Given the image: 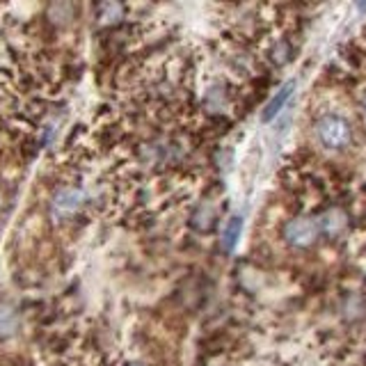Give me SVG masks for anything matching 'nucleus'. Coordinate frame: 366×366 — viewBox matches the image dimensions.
I'll return each instance as SVG.
<instances>
[{
	"mask_svg": "<svg viewBox=\"0 0 366 366\" xmlns=\"http://www.w3.org/2000/svg\"><path fill=\"white\" fill-rule=\"evenodd\" d=\"M316 133L323 147L328 149H341L350 142V126L344 117L339 115H325L316 122Z\"/></svg>",
	"mask_w": 366,
	"mask_h": 366,
	"instance_id": "f257e3e1",
	"label": "nucleus"
},
{
	"mask_svg": "<svg viewBox=\"0 0 366 366\" xmlns=\"http://www.w3.org/2000/svg\"><path fill=\"white\" fill-rule=\"evenodd\" d=\"M321 233V224L316 220H309V217H295L289 220L284 227V238L286 243L293 247H309Z\"/></svg>",
	"mask_w": 366,
	"mask_h": 366,
	"instance_id": "f03ea898",
	"label": "nucleus"
},
{
	"mask_svg": "<svg viewBox=\"0 0 366 366\" xmlns=\"http://www.w3.org/2000/svg\"><path fill=\"white\" fill-rule=\"evenodd\" d=\"M83 204V192L78 188H60L53 194V213L58 215H72Z\"/></svg>",
	"mask_w": 366,
	"mask_h": 366,
	"instance_id": "7ed1b4c3",
	"label": "nucleus"
},
{
	"mask_svg": "<svg viewBox=\"0 0 366 366\" xmlns=\"http://www.w3.org/2000/svg\"><path fill=\"white\" fill-rule=\"evenodd\" d=\"M293 90H295V83H293V81L284 83V85H282V90H279L277 94L268 101V106L263 108V113H261V122H272V119H275V117L279 115V110H282V108L286 106V101L291 99Z\"/></svg>",
	"mask_w": 366,
	"mask_h": 366,
	"instance_id": "20e7f679",
	"label": "nucleus"
},
{
	"mask_svg": "<svg viewBox=\"0 0 366 366\" xmlns=\"http://www.w3.org/2000/svg\"><path fill=\"white\" fill-rule=\"evenodd\" d=\"M240 233H243V220H240L238 215H233L231 220L224 224V231H222V247L224 250L231 252L233 247L238 245Z\"/></svg>",
	"mask_w": 366,
	"mask_h": 366,
	"instance_id": "39448f33",
	"label": "nucleus"
},
{
	"mask_svg": "<svg viewBox=\"0 0 366 366\" xmlns=\"http://www.w3.org/2000/svg\"><path fill=\"white\" fill-rule=\"evenodd\" d=\"M17 314H14L12 307L0 305V337H10V334L17 332Z\"/></svg>",
	"mask_w": 366,
	"mask_h": 366,
	"instance_id": "423d86ee",
	"label": "nucleus"
},
{
	"mask_svg": "<svg viewBox=\"0 0 366 366\" xmlns=\"http://www.w3.org/2000/svg\"><path fill=\"white\" fill-rule=\"evenodd\" d=\"M362 108H364V115H366V92L362 94Z\"/></svg>",
	"mask_w": 366,
	"mask_h": 366,
	"instance_id": "0eeeda50",
	"label": "nucleus"
},
{
	"mask_svg": "<svg viewBox=\"0 0 366 366\" xmlns=\"http://www.w3.org/2000/svg\"><path fill=\"white\" fill-rule=\"evenodd\" d=\"M128 366H140V364H128Z\"/></svg>",
	"mask_w": 366,
	"mask_h": 366,
	"instance_id": "6e6552de",
	"label": "nucleus"
}]
</instances>
